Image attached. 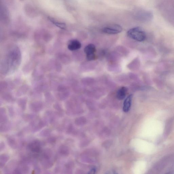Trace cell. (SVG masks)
<instances>
[{"label":"cell","mask_w":174,"mask_h":174,"mask_svg":"<svg viewBox=\"0 0 174 174\" xmlns=\"http://www.w3.org/2000/svg\"><path fill=\"white\" fill-rule=\"evenodd\" d=\"M95 172H96V170H95V168H93L92 169H91L89 171L88 173L89 174H94L95 173Z\"/></svg>","instance_id":"obj_27"},{"label":"cell","mask_w":174,"mask_h":174,"mask_svg":"<svg viewBox=\"0 0 174 174\" xmlns=\"http://www.w3.org/2000/svg\"><path fill=\"white\" fill-rule=\"evenodd\" d=\"M27 101L25 98L20 99L18 100L17 104L22 110L23 111H25L26 108Z\"/></svg>","instance_id":"obj_17"},{"label":"cell","mask_w":174,"mask_h":174,"mask_svg":"<svg viewBox=\"0 0 174 174\" xmlns=\"http://www.w3.org/2000/svg\"><path fill=\"white\" fill-rule=\"evenodd\" d=\"M4 1L8 5H11L13 3V0H4Z\"/></svg>","instance_id":"obj_26"},{"label":"cell","mask_w":174,"mask_h":174,"mask_svg":"<svg viewBox=\"0 0 174 174\" xmlns=\"http://www.w3.org/2000/svg\"><path fill=\"white\" fill-rule=\"evenodd\" d=\"M53 107L56 110V114L57 116L59 117H62L63 116L64 111L61 106L58 103H56L53 105Z\"/></svg>","instance_id":"obj_12"},{"label":"cell","mask_w":174,"mask_h":174,"mask_svg":"<svg viewBox=\"0 0 174 174\" xmlns=\"http://www.w3.org/2000/svg\"><path fill=\"white\" fill-rule=\"evenodd\" d=\"M10 159V157L8 155L5 154H3L1 155L0 157V166L1 168L5 166L6 163Z\"/></svg>","instance_id":"obj_15"},{"label":"cell","mask_w":174,"mask_h":174,"mask_svg":"<svg viewBox=\"0 0 174 174\" xmlns=\"http://www.w3.org/2000/svg\"><path fill=\"white\" fill-rule=\"evenodd\" d=\"M133 95H130L124 100V102L123 110L124 112H128L130 110L131 107Z\"/></svg>","instance_id":"obj_8"},{"label":"cell","mask_w":174,"mask_h":174,"mask_svg":"<svg viewBox=\"0 0 174 174\" xmlns=\"http://www.w3.org/2000/svg\"><path fill=\"white\" fill-rule=\"evenodd\" d=\"M45 98L46 99V100L48 102H52L53 101V97L50 94L46 95L45 96Z\"/></svg>","instance_id":"obj_24"},{"label":"cell","mask_w":174,"mask_h":174,"mask_svg":"<svg viewBox=\"0 0 174 174\" xmlns=\"http://www.w3.org/2000/svg\"><path fill=\"white\" fill-rule=\"evenodd\" d=\"M52 131L50 129L46 128L43 130L40 133V136L46 137L49 136L52 133Z\"/></svg>","instance_id":"obj_18"},{"label":"cell","mask_w":174,"mask_h":174,"mask_svg":"<svg viewBox=\"0 0 174 174\" xmlns=\"http://www.w3.org/2000/svg\"><path fill=\"white\" fill-rule=\"evenodd\" d=\"M20 1H24V0H19Z\"/></svg>","instance_id":"obj_28"},{"label":"cell","mask_w":174,"mask_h":174,"mask_svg":"<svg viewBox=\"0 0 174 174\" xmlns=\"http://www.w3.org/2000/svg\"><path fill=\"white\" fill-rule=\"evenodd\" d=\"M41 163L43 167L45 169H50L54 165V162L50 160H45L42 159Z\"/></svg>","instance_id":"obj_13"},{"label":"cell","mask_w":174,"mask_h":174,"mask_svg":"<svg viewBox=\"0 0 174 174\" xmlns=\"http://www.w3.org/2000/svg\"><path fill=\"white\" fill-rule=\"evenodd\" d=\"M96 48L93 44H89L86 46L84 49V52L86 54L87 59L89 61H92L95 58V52Z\"/></svg>","instance_id":"obj_3"},{"label":"cell","mask_w":174,"mask_h":174,"mask_svg":"<svg viewBox=\"0 0 174 174\" xmlns=\"http://www.w3.org/2000/svg\"><path fill=\"white\" fill-rule=\"evenodd\" d=\"M5 145L4 142H1V144H0V150H1V151L5 149Z\"/></svg>","instance_id":"obj_25"},{"label":"cell","mask_w":174,"mask_h":174,"mask_svg":"<svg viewBox=\"0 0 174 174\" xmlns=\"http://www.w3.org/2000/svg\"><path fill=\"white\" fill-rule=\"evenodd\" d=\"M42 159L50 160L52 155V152L50 149H46L42 153Z\"/></svg>","instance_id":"obj_16"},{"label":"cell","mask_w":174,"mask_h":174,"mask_svg":"<svg viewBox=\"0 0 174 174\" xmlns=\"http://www.w3.org/2000/svg\"><path fill=\"white\" fill-rule=\"evenodd\" d=\"M8 112L9 115L11 118H13L15 116V112L13 109L12 107H9L8 108Z\"/></svg>","instance_id":"obj_23"},{"label":"cell","mask_w":174,"mask_h":174,"mask_svg":"<svg viewBox=\"0 0 174 174\" xmlns=\"http://www.w3.org/2000/svg\"><path fill=\"white\" fill-rule=\"evenodd\" d=\"M3 98L6 101L11 102L13 101L14 99L10 95H5L3 96Z\"/></svg>","instance_id":"obj_21"},{"label":"cell","mask_w":174,"mask_h":174,"mask_svg":"<svg viewBox=\"0 0 174 174\" xmlns=\"http://www.w3.org/2000/svg\"><path fill=\"white\" fill-rule=\"evenodd\" d=\"M43 104L41 101H35L30 104V109L31 111L35 113L40 112L43 108Z\"/></svg>","instance_id":"obj_7"},{"label":"cell","mask_w":174,"mask_h":174,"mask_svg":"<svg viewBox=\"0 0 174 174\" xmlns=\"http://www.w3.org/2000/svg\"><path fill=\"white\" fill-rule=\"evenodd\" d=\"M10 126L8 125V123L6 124H1L0 130L1 133H4L9 130Z\"/></svg>","instance_id":"obj_20"},{"label":"cell","mask_w":174,"mask_h":174,"mask_svg":"<svg viewBox=\"0 0 174 174\" xmlns=\"http://www.w3.org/2000/svg\"><path fill=\"white\" fill-rule=\"evenodd\" d=\"M127 34L130 38L137 41L142 42L145 40L146 34L141 28L135 27L128 31Z\"/></svg>","instance_id":"obj_1"},{"label":"cell","mask_w":174,"mask_h":174,"mask_svg":"<svg viewBox=\"0 0 174 174\" xmlns=\"http://www.w3.org/2000/svg\"><path fill=\"white\" fill-rule=\"evenodd\" d=\"M36 116L33 114H26L24 115L23 116L24 120L27 122L31 121L34 120Z\"/></svg>","instance_id":"obj_19"},{"label":"cell","mask_w":174,"mask_h":174,"mask_svg":"<svg viewBox=\"0 0 174 174\" xmlns=\"http://www.w3.org/2000/svg\"><path fill=\"white\" fill-rule=\"evenodd\" d=\"M81 47V44L76 40H71L68 45V48L71 51H75L80 49Z\"/></svg>","instance_id":"obj_6"},{"label":"cell","mask_w":174,"mask_h":174,"mask_svg":"<svg viewBox=\"0 0 174 174\" xmlns=\"http://www.w3.org/2000/svg\"><path fill=\"white\" fill-rule=\"evenodd\" d=\"M122 27L118 24H112L102 29L103 32L109 34H115L122 32Z\"/></svg>","instance_id":"obj_2"},{"label":"cell","mask_w":174,"mask_h":174,"mask_svg":"<svg viewBox=\"0 0 174 174\" xmlns=\"http://www.w3.org/2000/svg\"><path fill=\"white\" fill-rule=\"evenodd\" d=\"M58 152L60 155L63 156H67L69 155V153L68 148L64 144H61L59 146Z\"/></svg>","instance_id":"obj_14"},{"label":"cell","mask_w":174,"mask_h":174,"mask_svg":"<svg viewBox=\"0 0 174 174\" xmlns=\"http://www.w3.org/2000/svg\"><path fill=\"white\" fill-rule=\"evenodd\" d=\"M47 141L48 143L53 144L55 143L56 141V139L54 137H49L47 139Z\"/></svg>","instance_id":"obj_22"},{"label":"cell","mask_w":174,"mask_h":174,"mask_svg":"<svg viewBox=\"0 0 174 174\" xmlns=\"http://www.w3.org/2000/svg\"><path fill=\"white\" fill-rule=\"evenodd\" d=\"M0 122L1 124H6L8 122L6 110L4 107H1L0 109Z\"/></svg>","instance_id":"obj_10"},{"label":"cell","mask_w":174,"mask_h":174,"mask_svg":"<svg viewBox=\"0 0 174 174\" xmlns=\"http://www.w3.org/2000/svg\"><path fill=\"white\" fill-rule=\"evenodd\" d=\"M43 144L41 141L35 140L28 144V147L33 153H39L41 151V146Z\"/></svg>","instance_id":"obj_4"},{"label":"cell","mask_w":174,"mask_h":174,"mask_svg":"<svg viewBox=\"0 0 174 174\" xmlns=\"http://www.w3.org/2000/svg\"><path fill=\"white\" fill-rule=\"evenodd\" d=\"M24 10L25 14L29 17L34 18L38 15V13L37 10L30 4L25 5L24 6Z\"/></svg>","instance_id":"obj_5"},{"label":"cell","mask_w":174,"mask_h":174,"mask_svg":"<svg viewBox=\"0 0 174 174\" xmlns=\"http://www.w3.org/2000/svg\"><path fill=\"white\" fill-rule=\"evenodd\" d=\"M127 91L128 89L126 87H122L120 88L117 91V98L119 100H123L126 97Z\"/></svg>","instance_id":"obj_9"},{"label":"cell","mask_w":174,"mask_h":174,"mask_svg":"<svg viewBox=\"0 0 174 174\" xmlns=\"http://www.w3.org/2000/svg\"><path fill=\"white\" fill-rule=\"evenodd\" d=\"M7 143L11 148L13 149H17V142L13 137L8 136L7 137Z\"/></svg>","instance_id":"obj_11"}]
</instances>
